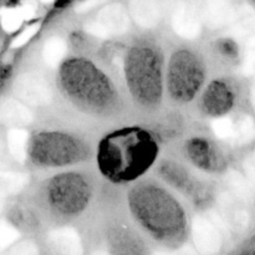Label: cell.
<instances>
[{
  "label": "cell",
  "mask_w": 255,
  "mask_h": 255,
  "mask_svg": "<svg viewBox=\"0 0 255 255\" xmlns=\"http://www.w3.org/2000/svg\"><path fill=\"white\" fill-rule=\"evenodd\" d=\"M189 55H177L171 69V89L174 96L189 99L201 84V70Z\"/></svg>",
  "instance_id": "1"
},
{
  "label": "cell",
  "mask_w": 255,
  "mask_h": 255,
  "mask_svg": "<svg viewBox=\"0 0 255 255\" xmlns=\"http://www.w3.org/2000/svg\"><path fill=\"white\" fill-rule=\"evenodd\" d=\"M14 91L19 99L35 106L45 105L51 100L49 84L37 75L25 74L17 77L14 84Z\"/></svg>",
  "instance_id": "2"
},
{
  "label": "cell",
  "mask_w": 255,
  "mask_h": 255,
  "mask_svg": "<svg viewBox=\"0 0 255 255\" xmlns=\"http://www.w3.org/2000/svg\"><path fill=\"white\" fill-rule=\"evenodd\" d=\"M192 233H193L194 244L202 254L212 255L221 249V234L208 219L201 217L194 219Z\"/></svg>",
  "instance_id": "3"
},
{
  "label": "cell",
  "mask_w": 255,
  "mask_h": 255,
  "mask_svg": "<svg viewBox=\"0 0 255 255\" xmlns=\"http://www.w3.org/2000/svg\"><path fill=\"white\" fill-rule=\"evenodd\" d=\"M172 24L177 34L186 39H194L201 32L198 10L192 2H181L176 7Z\"/></svg>",
  "instance_id": "4"
},
{
  "label": "cell",
  "mask_w": 255,
  "mask_h": 255,
  "mask_svg": "<svg viewBox=\"0 0 255 255\" xmlns=\"http://www.w3.org/2000/svg\"><path fill=\"white\" fill-rule=\"evenodd\" d=\"M233 31L237 39L247 47H255V11L251 7H242L233 19Z\"/></svg>",
  "instance_id": "5"
},
{
  "label": "cell",
  "mask_w": 255,
  "mask_h": 255,
  "mask_svg": "<svg viewBox=\"0 0 255 255\" xmlns=\"http://www.w3.org/2000/svg\"><path fill=\"white\" fill-rule=\"evenodd\" d=\"M97 22L107 31V34H122L128 27V17L120 5H109L101 10Z\"/></svg>",
  "instance_id": "6"
},
{
  "label": "cell",
  "mask_w": 255,
  "mask_h": 255,
  "mask_svg": "<svg viewBox=\"0 0 255 255\" xmlns=\"http://www.w3.org/2000/svg\"><path fill=\"white\" fill-rule=\"evenodd\" d=\"M0 121L14 127L26 126L32 122V114L20 102L6 99L0 102Z\"/></svg>",
  "instance_id": "7"
},
{
  "label": "cell",
  "mask_w": 255,
  "mask_h": 255,
  "mask_svg": "<svg viewBox=\"0 0 255 255\" xmlns=\"http://www.w3.org/2000/svg\"><path fill=\"white\" fill-rule=\"evenodd\" d=\"M49 241L56 255H81L82 253L80 237L72 229H60L54 232Z\"/></svg>",
  "instance_id": "8"
},
{
  "label": "cell",
  "mask_w": 255,
  "mask_h": 255,
  "mask_svg": "<svg viewBox=\"0 0 255 255\" xmlns=\"http://www.w3.org/2000/svg\"><path fill=\"white\" fill-rule=\"evenodd\" d=\"M55 201L66 211H72L75 207L81 206L84 202V188L76 181H64L57 183Z\"/></svg>",
  "instance_id": "9"
},
{
  "label": "cell",
  "mask_w": 255,
  "mask_h": 255,
  "mask_svg": "<svg viewBox=\"0 0 255 255\" xmlns=\"http://www.w3.org/2000/svg\"><path fill=\"white\" fill-rule=\"evenodd\" d=\"M236 12L226 1H209L203 9V19L211 27H218L233 21Z\"/></svg>",
  "instance_id": "10"
},
{
  "label": "cell",
  "mask_w": 255,
  "mask_h": 255,
  "mask_svg": "<svg viewBox=\"0 0 255 255\" xmlns=\"http://www.w3.org/2000/svg\"><path fill=\"white\" fill-rule=\"evenodd\" d=\"M131 12L134 20L144 27L153 26L159 19L158 6L152 1H132Z\"/></svg>",
  "instance_id": "11"
},
{
  "label": "cell",
  "mask_w": 255,
  "mask_h": 255,
  "mask_svg": "<svg viewBox=\"0 0 255 255\" xmlns=\"http://www.w3.org/2000/svg\"><path fill=\"white\" fill-rule=\"evenodd\" d=\"M27 138V132L20 128H12L7 133V148L15 161L24 162L26 158Z\"/></svg>",
  "instance_id": "12"
},
{
  "label": "cell",
  "mask_w": 255,
  "mask_h": 255,
  "mask_svg": "<svg viewBox=\"0 0 255 255\" xmlns=\"http://www.w3.org/2000/svg\"><path fill=\"white\" fill-rule=\"evenodd\" d=\"M66 54V44L60 37H52L44 46V60L49 66H57Z\"/></svg>",
  "instance_id": "13"
},
{
  "label": "cell",
  "mask_w": 255,
  "mask_h": 255,
  "mask_svg": "<svg viewBox=\"0 0 255 255\" xmlns=\"http://www.w3.org/2000/svg\"><path fill=\"white\" fill-rule=\"evenodd\" d=\"M227 181H228L229 187L232 188V191L234 192L237 197L242 201H252L253 199V187L249 183L248 179L244 178L241 173L238 172H229L228 177H227Z\"/></svg>",
  "instance_id": "14"
},
{
  "label": "cell",
  "mask_w": 255,
  "mask_h": 255,
  "mask_svg": "<svg viewBox=\"0 0 255 255\" xmlns=\"http://www.w3.org/2000/svg\"><path fill=\"white\" fill-rule=\"evenodd\" d=\"M1 17V26L6 32H14L20 27L22 22V16L19 11V7H2L0 10Z\"/></svg>",
  "instance_id": "15"
},
{
  "label": "cell",
  "mask_w": 255,
  "mask_h": 255,
  "mask_svg": "<svg viewBox=\"0 0 255 255\" xmlns=\"http://www.w3.org/2000/svg\"><path fill=\"white\" fill-rule=\"evenodd\" d=\"M20 234L11 224L7 222H0V251L6 249L7 247L11 246L14 242L19 239Z\"/></svg>",
  "instance_id": "16"
},
{
  "label": "cell",
  "mask_w": 255,
  "mask_h": 255,
  "mask_svg": "<svg viewBox=\"0 0 255 255\" xmlns=\"http://www.w3.org/2000/svg\"><path fill=\"white\" fill-rule=\"evenodd\" d=\"M237 136L242 143H248L255 138V122L251 117H244L239 122L238 129H237Z\"/></svg>",
  "instance_id": "17"
},
{
  "label": "cell",
  "mask_w": 255,
  "mask_h": 255,
  "mask_svg": "<svg viewBox=\"0 0 255 255\" xmlns=\"http://www.w3.org/2000/svg\"><path fill=\"white\" fill-rule=\"evenodd\" d=\"M212 128H213L214 133L219 138H231L234 134L236 129H234V125L232 122L231 119L228 117H221V119H217L216 121L212 125Z\"/></svg>",
  "instance_id": "18"
},
{
  "label": "cell",
  "mask_w": 255,
  "mask_h": 255,
  "mask_svg": "<svg viewBox=\"0 0 255 255\" xmlns=\"http://www.w3.org/2000/svg\"><path fill=\"white\" fill-rule=\"evenodd\" d=\"M39 27H40L39 24H32V25H30V26H27L26 29H25L21 34L17 35V36L14 39V41L11 42L12 49H16V47H20V46H22V45L26 44V42L29 41V40L31 39L35 34H36L37 30H39Z\"/></svg>",
  "instance_id": "19"
},
{
  "label": "cell",
  "mask_w": 255,
  "mask_h": 255,
  "mask_svg": "<svg viewBox=\"0 0 255 255\" xmlns=\"http://www.w3.org/2000/svg\"><path fill=\"white\" fill-rule=\"evenodd\" d=\"M243 71L246 75L255 74V47L249 49L248 54H247L246 56V60H244Z\"/></svg>",
  "instance_id": "20"
},
{
  "label": "cell",
  "mask_w": 255,
  "mask_h": 255,
  "mask_svg": "<svg viewBox=\"0 0 255 255\" xmlns=\"http://www.w3.org/2000/svg\"><path fill=\"white\" fill-rule=\"evenodd\" d=\"M10 255H37V251L34 244L31 243H21L12 249Z\"/></svg>",
  "instance_id": "21"
},
{
  "label": "cell",
  "mask_w": 255,
  "mask_h": 255,
  "mask_svg": "<svg viewBox=\"0 0 255 255\" xmlns=\"http://www.w3.org/2000/svg\"><path fill=\"white\" fill-rule=\"evenodd\" d=\"M244 169H246L248 182L255 188V158H247L244 162Z\"/></svg>",
  "instance_id": "22"
},
{
  "label": "cell",
  "mask_w": 255,
  "mask_h": 255,
  "mask_svg": "<svg viewBox=\"0 0 255 255\" xmlns=\"http://www.w3.org/2000/svg\"><path fill=\"white\" fill-rule=\"evenodd\" d=\"M19 11L21 14L22 19L24 20H30L31 17H34L35 15V6L31 2H25L21 6H19Z\"/></svg>",
  "instance_id": "23"
},
{
  "label": "cell",
  "mask_w": 255,
  "mask_h": 255,
  "mask_svg": "<svg viewBox=\"0 0 255 255\" xmlns=\"http://www.w3.org/2000/svg\"><path fill=\"white\" fill-rule=\"evenodd\" d=\"M100 2L99 1H84V2H80L79 5H77V11L82 12V11H86V10H90L91 7L96 6V5H99Z\"/></svg>",
  "instance_id": "24"
},
{
  "label": "cell",
  "mask_w": 255,
  "mask_h": 255,
  "mask_svg": "<svg viewBox=\"0 0 255 255\" xmlns=\"http://www.w3.org/2000/svg\"><path fill=\"white\" fill-rule=\"evenodd\" d=\"M5 194L4 192H0V213H1V209L5 204Z\"/></svg>",
  "instance_id": "25"
},
{
  "label": "cell",
  "mask_w": 255,
  "mask_h": 255,
  "mask_svg": "<svg viewBox=\"0 0 255 255\" xmlns=\"http://www.w3.org/2000/svg\"><path fill=\"white\" fill-rule=\"evenodd\" d=\"M254 100H255V86H254Z\"/></svg>",
  "instance_id": "26"
},
{
  "label": "cell",
  "mask_w": 255,
  "mask_h": 255,
  "mask_svg": "<svg viewBox=\"0 0 255 255\" xmlns=\"http://www.w3.org/2000/svg\"><path fill=\"white\" fill-rule=\"evenodd\" d=\"M158 255H169V254H158Z\"/></svg>",
  "instance_id": "27"
}]
</instances>
